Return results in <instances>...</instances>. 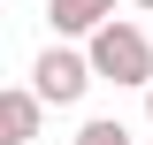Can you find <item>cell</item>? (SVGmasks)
<instances>
[{"label":"cell","mask_w":153,"mask_h":145,"mask_svg":"<svg viewBox=\"0 0 153 145\" xmlns=\"http://www.w3.org/2000/svg\"><path fill=\"white\" fill-rule=\"evenodd\" d=\"M84 61H92V84L107 76V84H153V38L138 31V23H100V31H84Z\"/></svg>","instance_id":"1"},{"label":"cell","mask_w":153,"mask_h":145,"mask_svg":"<svg viewBox=\"0 0 153 145\" xmlns=\"http://www.w3.org/2000/svg\"><path fill=\"white\" fill-rule=\"evenodd\" d=\"M31 92H38V107H76L92 92V61L76 54V46H46L31 61Z\"/></svg>","instance_id":"2"},{"label":"cell","mask_w":153,"mask_h":145,"mask_svg":"<svg viewBox=\"0 0 153 145\" xmlns=\"http://www.w3.org/2000/svg\"><path fill=\"white\" fill-rule=\"evenodd\" d=\"M46 107H38V92H0V145H31Z\"/></svg>","instance_id":"3"},{"label":"cell","mask_w":153,"mask_h":145,"mask_svg":"<svg viewBox=\"0 0 153 145\" xmlns=\"http://www.w3.org/2000/svg\"><path fill=\"white\" fill-rule=\"evenodd\" d=\"M107 16H115V0H46V23H54L61 38H84V31H100Z\"/></svg>","instance_id":"4"},{"label":"cell","mask_w":153,"mask_h":145,"mask_svg":"<svg viewBox=\"0 0 153 145\" xmlns=\"http://www.w3.org/2000/svg\"><path fill=\"white\" fill-rule=\"evenodd\" d=\"M76 145H130V130L115 122V115H100V122H84V130H76Z\"/></svg>","instance_id":"5"},{"label":"cell","mask_w":153,"mask_h":145,"mask_svg":"<svg viewBox=\"0 0 153 145\" xmlns=\"http://www.w3.org/2000/svg\"><path fill=\"white\" fill-rule=\"evenodd\" d=\"M146 115H153V84H146Z\"/></svg>","instance_id":"6"},{"label":"cell","mask_w":153,"mask_h":145,"mask_svg":"<svg viewBox=\"0 0 153 145\" xmlns=\"http://www.w3.org/2000/svg\"><path fill=\"white\" fill-rule=\"evenodd\" d=\"M138 8H146V16H153V0H138Z\"/></svg>","instance_id":"7"}]
</instances>
